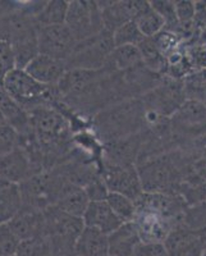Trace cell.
Instances as JSON below:
<instances>
[{
	"mask_svg": "<svg viewBox=\"0 0 206 256\" xmlns=\"http://www.w3.org/2000/svg\"><path fill=\"white\" fill-rule=\"evenodd\" d=\"M73 256H76V255H73Z\"/></svg>",
	"mask_w": 206,
	"mask_h": 256,
	"instance_id": "obj_43",
	"label": "cell"
},
{
	"mask_svg": "<svg viewBox=\"0 0 206 256\" xmlns=\"http://www.w3.org/2000/svg\"><path fill=\"white\" fill-rule=\"evenodd\" d=\"M166 256H201L205 251L198 230L184 226L174 227L162 241Z\"/></svg>",
	"mask_w": 206,
	"mask_h": 256,
	"instance_id": "obj_11",
	"label": "cell"
},
{
	"mask_svg": "<svg viewBox=\"0 0 206 256\" xmlns=\"http://www.w3.org/2000/svg\"><path fill=\"white\" fill-rule=\"evenodd\" d=\"M106 204L112 209V212L118 216L123 223H130L134 222V214H136V204L127 196H123L120 194H114L109 192L105 198Z\"/></svg>",
	"mask_w": 206,
	"mask_h": 256,
	"instance_id": "obj_24",
	"label": "cell"
},
{
	"mask_svg": "<svg viewBox=\"0 0 206 256\" xmlns=\"http://www.w3.org/2000/svg\"><path fill=\"white\" fill-rule=\"evenodd\" d=\"M142 64V58L137 46H116L109 54L105 68L113 72H126Z\"/></svg>",
	"mask_w": 206,
	"mask_h": 256,
	"instance_id": "obj_21",
	"label": "cell"
},
{
	"mask_svg": "<svg viewBox=\"0 0 206 256\" xmlns=\"http://www.w3.org/2000/svg\"><path fill=\"white\" fill-rule=\"evenodd\" d=\"M132 256H166L162 242H141Z\"/></svg>",
	"mask_w": 206,
	"mask_h": 256,
	"instance_id": "obj_35",
	"label": "cell"
},
{
	"mask_svg": "<svg viewBox=\"0 0 206 256\" xmlns=\"http://www.w3.org/2000/svg\"><path fill=\"white\" fill-rule=\"evenodd\" d=\"M70 2L66 0H50L45 2L44 6L36 16V22L38 26H56L66 24Z\"/></svg>",
	"mask_w": 206,
	"mask_h": 256,
	"instance_id": "obj_23",
	"label": "cell"
},
{
	"mask_svg": "<svg viewBox=\"0 0 206 256\" xmlns=\"http://www.w3.org/2000/svg\"><path fill=\"white\" fill-rule=\"evenodd\" d=\"M84 227L95 228L104 234H110L118 230L123 222L112 212L106 201H90L86 208L84 216H82Z\"/></svg>",
	"mask_w": 206,
	"mask_h": 256,
	"instance_id": "obj_15",
	"label": "cell"
},
{
	"mask_svg": "<svg viewBox=\"0 0 206 256\" xmlns=\"http://www.w3.org/2000/svg\"><path fill=\"white\" fill-rule=\"evenodd\" d=\"M100 177L108 191L127 196L136 202L144 194L136 166H104L100 168Z\"/></svg>",
	"mask_w": 206,
	"mask_h": 256,
	"instance_id": "obj_7",
	"label": "cell"
},
{
	"mask_svg": "<svg viewBox=\"0 0 206 256\" xmlns=\"http://www.w3.org/2000/svg\"><path fill=\"white\" fill-rule=\"evenodd\" d=\"M198 233H200L201 240H202V244H204V248H205V250H206V227L198 230Z\"/></svg>",
	"mask_w": 206,
	"mask_h": 256,
	"instance_id": "obj_37",
	"label": "cell"
},
{
	"mask_svg": "<svg viewBox=\"0 0 206 256\" xmlns=\"http://www.w3.org/2000/svg\"><path fill=\"white\" fill-rule=\"evenodd\" d=\"M76 256H105L109 254L108 236L95 228L84 227L74 244Z\"/></svg>",
	"mask_w": 206,
	"mask_h": 256,
	"instance_id": "obj_20",
	"label": "cell"
},
{
	"mask_svg": "<svg viewBox=\"0 0 206 256\" xmlns=\"http://www.w3.org/2000/svg\"><path fill=\"white\" fill-rule=\"evenodd\" d=\"M0 116L3 118L4 123L14 128L20 137L26 136L31 131L28 112L24 110L12 98H9L2 88H0Z\"/></svg>",
	"mask_w": 206,
	"mask_h": 256,
	"instance_id": "obj_18",
	"label": "cell"
},
{
	"mask_svg": "<svg viewBox=\"0 0 206 256\" xmlns=\"http://www.w3.org/2000/svg\"><path fill=\"white\" fill-rule=\"evenodd\" d=\"M144 134L118 138L102 144V164L104 166H136L142 148Z\"/></svg>",
	"mask_w": 206,
	"mask_h": 256,
	"instance_id": "obj_9",
	"label": "cell"
},
{
	"mask_svg": "<svg viewBox=\"0 0 206 256\" xmlns=\"http://www.w3.org/2000/svg\"><path fill=\"white\" fill-rule=\"evenodd\" d=\"M134 24H137L141 34L148 38H154L155 35L164 30V20L154 9L151 8L150 4L134 18Z\"/></svg>",
	"mask_w": 206,
	"mask_h": 256,
	"instance_id": "obj_25",
	"label": "cell"
},
{
	"mask_svg": "<svg viewBox=\"0 0 206 256\" xmlns=\"http://www.w3.org/2000/svg\"><path fill=\"white\" fill-rule=\"evenodd\" d=\"M0 88L28 113L42 106L52 108L59 102L56 86H45L20 68H14L4 77Z\"/></svg>",
	"mask_w": 206,
	"mask_h": 256,
	"instance_id": "obj_2",
	"label": "cell"
},
{
	"mask_svg": "<svg viewBox=\"0 0 206 256\" xmlns=\"http://www.w3.org/2000/svg\"><path fill=\"white\" fill-rule=\"evenodd\" d=\"M144 192L148 194H174L180 188L177 166L166 155H152L136 163Z\"/></svg>",
	"mask_w": 206,
	"mask_h": 256,
	"instance_id": "obj_3",
	"label": "cell"
},
{
	"mask_svg": "<svg viewBox=\"0 0 206 256\" xmlns=\"http://www.w3.org/2000/svg\"><path fill=\"white\" fill-rule=\"evenodd\" d=\"M3 124H6V123H4V120H3V118H2V116H0V126H3Z\"/></svg>",
	"mask_w": 206,
	"mask_h": 256,
	"instance_id": "obj_38",
	"label": "cell"
},
{
	"mask_svg": "<svg viewBox=\"0 0 206 256\" xmlns=\"http://www.w3.org/2000/svg\"><path fill=\"white\" fill-rule=\"evenodd\" d=\"M205 138H206V137H205ZM205 141H206V140H205Z\"/></svg>",
	"mask_w": 206,
	"mask_h": 256,
	"instance_id": "obj_42",
	"label": "cell"
},
{
	"mask_svg": "<svg viewBox=\"0 0 206 256\" xmlns=\"http://www.w3.org/2000/svg\"><path fill=\"white\" fill-rule=\"evenodd\" d=\"M16 255L18 256H52V244L45 234L20 241Z\"/></svg>",
	"mask_w": 206,
	"mask_h": 256,
	"instance_id": "obj_27",
	"label": "cell"
},
{
	"mask_svg": "<svg viewBox=\"0 0 206 256\" xmlns=\"http://www.w3.org/2000/svg\"><path fill=\"white\" fill-rule=\"evenodd\" d=\"M77 40L67 24L38 26V54L59 59L66 63L74 49Z\"/></svg>",
	"mask_w": 206,
	"mask_h": 256,
	"instance_id": "obj_8",
	"label": "cell"
},
{
	"mask_svg": "<svg viewBox=\"0 0 206 256\" xmlns=\"http://www.w3.org/2000/svg\"><path fill=\"white\" fill-rule=\"evenodd\" d=\"M151 38L154 41L155 46L158 48L160 54L166 59L169 54H172L174 50H177L180 45V36L176 35V34H173L170 31H166V30H162L158 35H155L154 38Z\"/></svg>",
	"mask_w": 206,
	"mask_h": 256,
	"instance_id": "obj_29",
	"label": "cell"
},
{
	"mask_svg": "<svg viewBox=\"0 0 206 256\" xmlns=\"http://www.w3.org/2000/svg\"><path fill=\"white\" fill-rule=\"evenodd\" d=\"M88 202L90 200H88L84 190L78 186H72L64 192L63 196L56 201L54 206H56L63 212L76 216V218H82Z\"/></svg>",
	"mask_w": 206,
	"mask_h": 256,
	"instance_id": "obj_22",
	"label": "cell"
},
{
	"mask_svg": "<svg viewBox=\"0 0 206 256\" xmlns=\"http://www.w3.org/2000/svg\"><path fill=\"white\" fill-rule=\"evenodd\" d=\"M201 256H206V250L204 251V252H202V255H201Z\"/></svg>",
	"mask_w": 206,
	"mask_h": 256,
	"instance_id": "obj_39",
	"label": "cell"
},
{
	"mask_svg": "<svg viewBox=\"0 0 206 256\" xmlns=\"http://www.w3.org/2000/svg\"><path fill=\"white\" fill-rule=\"evenodd\" d=\"M194 173L198 174V177L206 180V158L198 160V162L194 164Z\"/></svg>",
	"mask_w": 206,
	"mask_h": 256,
	"instance_id": "obj_36",
	"label": "cell"
},
{
	"mask_svg": "<svg viewBox=\"0 0 206 256\" xmlns=\"http://www.w3.org/2000/svg\"><path fill=\"white\" fill-rule=\"evenodd\" d=\"M66 24L77 42L98 35L104 30L98 2H70Z\"/></svg>",
	"mask_w": 206,
	"mask_h": 256,
	"instance_id": "obj_6",
	"label": "cell"
},
{
	"mask_svg": "<svg viewBox=\"0 0 206 256\" xmlns=\"http://www.w3.org/2000/svg\"><path fill=\"white\" fill-rule=\"evenodd\" d=\"M141 100L146 112H151L158 116H173L186 102L183 81L162 76L156 88L141 96Z\"/></svg>",
	"mask_w": 206,
	"mask_h": 256,
	"instance_id": "obj_5",
	"label": "cell"
},
{
	"mask_svg": "<svg viewBox=\"0 0 206 256\" xmlns=\"http://www.w3.org/2000/svg\"><path fill=\"white\" fill-rule=\"evenodd\" d=\"M34 80L45 86H58L59 82L67 72V66L63 60L52 58V56L38 54L24 68Z\"/></svg>",
	"mask_w": 206,
	"mask_h": 256,
	"instance_id": "obj_13",
	"label": "cell"
},
{
	"mask_svg": "<svg viewBox=\"0 0 206 256\" xmlns=\"http://www.w3.org/2000/svg\"><path fill=\"white\" fill-rule=\"evenodd\" d=\"M20 241L8 224H0V256H13L17 254Z\"/></svg>",
	"mask_w": 206,
	"mask_h": 256,
	"instance_id": "obj_31",
	"label": "cell"
},
{
	"mask_svg": "<svg viewBox=\"0 0 206 256\" xmlns=\"http://www.w3.org/2000/svg\"><path fill=\"white\" fill-rule=\"evenodd\" d=\"M84 190L90 201H102L106 198L108 194H109V191H108L106 186H105V184L102 182L100 174L98 176V177L94 178L92 180H90V182L84 187Z\"/></svg>",
	"mask_w": 206,
	"mask_h": 256,
	"instance_id": "obj_33",
	"label": "cell"
},
{
	"mask_svg": "<svg viewBox=\"0 0 206 256\" xmlns=\"http://www.w3.org/2000/svg\"><path fill=\"white\" fill-rule=\"evenodd\" d=\"M14 68L16 64L12 48H10L8 41L0 38V88H2L4 77Z\"/></svg>",
	"mask_w": 206,
	"mask_h": 256,
	"instance_id": "obj_32",
	"label": "cell"
},
{
	"mask_svg": "<svg viewBox=\"0 0 206 256\" xmlns=\"http://www.w3.org/2000/svg\"><path fill=\"white\" fill-rule=\"evenodd\" d=\"M105 256H112V255H109V254H108V255H105Z\"/></svg>",
	"mask_w": 206,
	"mask_h": 256,
	"instance_id": "obj_40",
	"label": "cell"
},
{
	"mask_svg": "<svg viewBox=\"0 0 206 256\" xmlns=\"http://www.w3.org/2000/svg\"><path fill=\"white\" fill-rule=\"evenodd\" d=\"M40 173L22 146L0 158V180L20 184L32 176Z\"/></svg>",
	"mask_w": 206,
	"mask_h": 256,
	"instance_id": "obj_12",
	"label": "cell"
},
{
	"mask_svg": "<svg viewBox=\"0 0 206 256\" xmlns=\"http://www.w3.org/2000/svg\"><path fill=\"white\" fill-rule=\"evenodd\" d=\"M13 256H18V255H13Z\"/></svg>",
	"mask_w": 206,
	"mask_h": 256,
	"instance_id": "obj_41",
	"label": "cell"
},
{
	"mask_svg": "<svg viewBox=\"0 0 206 256\" xmlns=\"http://www.w3.org/2000/svg\"><path fill=\"white\" fill-rule=\"evenodd\" d=\"M150 2H98L102 10L104 30L113 34L122 24L134 20V18L148 8Z\"/></svg>",
	"mask_w": 206,
	"mask_h": 256,
	"instance_id": "obj_10",
	"label": "cell"
},
{
	"mask_svg": "<svg viewBox=\"0 0 206 256\" xmlns=\"http://www.w3.org/2000/svg\"><path fill=\"white\" fill-rule=\"evenodd\" d=\"M20 241L44 234V210L24 206L12 220L6 223Z\"/></svg>",
	"mask_w": 206,
	"mask_h": 256,
	"instance_id": "obj_14",
	"label": "cell"
},
{
	"mask_svg": "<svg viewBox=\"0 0 206 256\" xmlns=\"http://www.w3.org/2000/svg\"><path fill=\"white\" fill-rule=\"evenodd\" d=\"M145 36L141 34L134 20L127 22L113 32L114 46H137Z\"/></svg>",
	"mask_w": 206,
	"mask_h": 256,
	"instance_id": "obj_26",
	"label": "cell"
},
{
	"mask_svg": "<svg viewBox=\"0 0 206 256\" xmlns=\"http://www.w3.org/2000/svg\"><path fill=\"white\" fill-rule=\"evenodd\" d=\"M173 126L187 131L206 127V104L198 100L186 99L180 108L172 116Z\"/></svg>",
	"mask_w": 206,
	"mask_h": 256,
	"instance_id": "obj_17",
	"label": "cell"
},
{
	"mask_svg": "<svg viewBox=\"0 0 206 256\" xmlns=\"http://www.w3.org/2000/svg\"><path fill=\"white\" fill-rule=\"evenodd\" d=\"M145 124V106L141 98L109 105L90 120L91 131L102 144L142 132Z\"/></svg>",
	"mask_w": 206,
	"mask_h": 256,
	"instance_id": "obj_1",
	"label": "cell"
},
{
	"mask_svg": "<svg viewBox=\"0 0 206 256\" xmlns=\"http://www.w3.org/2000/svg\"><path fill=\"white\" fill-rule=\"evenodd\" d=\"M24 208L20 184L0 180V224H6Z\"/></svg>",
	"mask_w": 206,
	"mask_h": 256,
	"instance_id": "obj_19",
	"label": "cell"
},
{
	"mask_svg": "<svg viewBox=\"0 0 206 256\" xmlns=\"http://www.w3.org/2000/svg\"><path fill=\"white\" fill-rule=\"evenodd\" d=\"M20 146V134L8 124L0 126V158Z\"/></svg>",
	"mask_w": 206,
	"mask_h": 256,
	"instance_id": "obj_30",
	"label": "cell"
},
{
	"mask_svg": "<svg viewBox=\"0 0 206 256\" xmlns=\"http://www.w3.org/2000/svg\"><path fill=\"white\" fill-rule=\"evenodd\" d=\"M190 64L194 72H201L206 70V46H188L187 48Z\"/></svg>",
	"mask_w": 206,
	"mask_h": 256,
	"instance_id": "obj_34",
	"label": "cell"
},
{
	"mask_svg": "<svg viewBox=\"0 0 206 256\" xmlns=\"http://www.w3.org/2000/svg\"><path fill=\"white\" fill-rule=\"evenodd\" d=\"M141 238L134 222L123 223L118 230L108 234V248L112 256H132Z\"/></svg>",
	"mask_w": 206,
	"mask_h": 256,
	"instance_id": "obj_16",
	"label": "cell"
},
{
	"mask_svg": "<svg viewBox=\"0 0 206 256\" xmlns=\"http://www.w3.org/2000/svg\"><path fill=\"white\" fill-rule=\"evenodd\" d=\"M174 3L176 2H168V0H164V2L155 0V2H150V6L164 20V30L180 36V26H178L177 16H176Z\"/></svg>",
	"mask_w": 206,
	"mask_h": 256,
	"instance_id": "obj_28",
	"label": "cell"
},
{
	"mask_svg": "<svg viewBox=\"0 0 206 256\" xmlns=\"http://www.w3.org/2000/svg\"><path fill=\"white\" fill-rule=\"evenodd\" d=\"M113 34L102 30L98 35L78 41L70 58L66 60L67 70H102L108 56L114 49Z\"/></svg>",
	"mask_w": 206,
	"mask_h": 256,
	"instance_id": "obj_4",
	"label": "cell"
}]
</instances>
